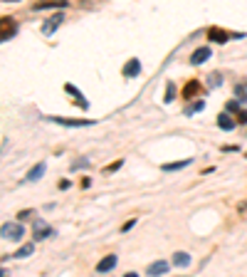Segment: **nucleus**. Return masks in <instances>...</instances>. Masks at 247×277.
Masks as SVG:
<instances>
[{"label":"nucleus","instance_id":"nucleus-1","mask_svg":"<svg viewBox=\"0 0 247 277\" xmlns=\"http://www.w3.org/2000/svg\"><path fill=\"white\" fill-rule=\"evenodd\" d=\"M32 228H35V233H32V235H35V240H45V237L55 235V230H52L45 220H40V218H35V225H32Z\"/></svg>","mask_w":247,"mask_h":277},{"label":"nucleus","instance_id":"nucleus-2","mask_svg":"<svg viewBox=\"0 0 247 277\" xmlns=\"http://www.w3.org/2000/svg\"><path fill=\"white\" fill-rule=\"evenodd\" d=\"M0 233H3V237H5V240H20L25 230H22V225H18V223H5Z\"/></svg>","mask_w":247,"mask_h":277},{"label":"nucleus","instance_id":"nucleus-3","mask_svg":"<svg viewBox=\"0 0 247 277\" xmlns=\"http://www.w3.org/2000/svg\"><path fill=\"white\" fill-rule=\"evenodd\" d=\"M15 22L8 18V15H3V18H0V37H3V40H10L13 35H15Z\"/></svg>","mask_w":247,"mask_h":277},{"label":"nucleus","instance_id":"nucleus-4","mask_svg":"<svg viewBox=\"0 0 247 277\" xmlns=\"http://www.w3.org/2000/svg\"><path fill=\"white\" fill-rule=\"evenodd\" d=\"M35 10H45V8H67V0H35Z\"/></svg>","mask_w":247,"mask_h":277},{"label":"nucleus","instance_id":"nucleus-5","mask_svg":"<svg viewBox=\"0 0 247 277\" xmlns=\"http://www.w3.org/2000/svg\"><path fill=\"white\" fill-rule=\"evenodd\" d=\"M200 92H203V85L198 82V79H190V82L185 85V89H183V97H185V99H193V97L200 94Z\"/></svg>","mask_w":247,"mask_h":277},{"label":"nucleus","instance_id":"nucleus-6","mask_svg":"<svg viewBox=\"0 0 247 277\" xmlns=\"http://www.w3.org/2000/svg\"><path fill=\"white\" fill-rule=\"evenodd\" d=\"M208 37L213 40V43H227L230 40V32L220 30V27H208Z\"/></svg>","mask_w":247,"mask_h":277},{"label":"nucleus","instance_id":"nucleus-7","mask_svg":"<svg viewBox=\"0 0 247 277\" xmlns=\"http://www.w3.org/2000/svg\"><path fill=\"white\" fill-rule=\"evenodd\" d=\"M208 57H210V47H198V50L190 55V64H203Z\"/></svg>","mask_w":247,"mask_h":277},{"label":"nucleus","instance_id":"nucleus-8","mask_svg":"<svg viewBox=\"0 0 247 277\" xmlns=\"http://www.w3.org/2000/svg\"><path fill=\"white\" fill-rule=\"evenodd\" d=\"M52 122H57V124H62V127H87V124H92L89 119H82V122H74V119H62V116H50Z\"/></svg>","mask_w":247,"mask_h":277},{"label":"nucleus","instance_id":"nucleus-9","mask_svg":"<svg viewBox=\"0 0 247 277\" xmlns=\"http://www.w3.org/2000/svg\"><path fill=\"white\" fill-rule=\"evenodd\" d=\"M64 89H67V92H69V94L74 97V102H77V104H79L82 109H87V107H89V104H87V99H82V92H79V89H77L74 85H69V82H67V85H64Z\"/></svg>","mask_w":247,"mask_h":277},{"label":"nucleus","instance_id":"nucleus-10","mask_svg":"<svg viewBox=\"0 0 247 277\" xmlns=\"http://www.w3.org/2000/svg\"><path fill=\"white\" fill-rule=\"evenodd\" d=\"M124 74H126V77H139V74H141V62H139L136 57L129 60V64L124 67Z\"/></svg>","mask_w":247,"mask_h":277},{"label":"nucleus","instance_id":"nucleus-11","mask_svg":"<svg viewBox=\"0 0 247 277\" xmlns=\"http://www.w3.org/2000/svg\"><path fill=\"white\" fill-rule=\"evenodd\" d=\"M116 267V255H106L99 265H97V272H109V270H114Z\"/></svg>","mask_w":247,"mask_h":277},{"label":"nucleus","instance_id":"nucleus-12","mask_svg":"<svg viewBox=\"0 0 247 277\" xmlns=\"http://www.w3.org/2000/svg\"><path fill=\"white\" fill-rule=\"evenodd\" d=\"M173 265L176 267H188L190 265V255L188 253H176L173 255Z\"/></svg>","mask_w":247,"mask_h":277},{"label":"nucleus","instance_id":"nucleus-13","mask_svg":"<svg viewBox=\"0 0 247 277\" xmlns=\"http://www.w3.org/2000/svg\"><path fill=\"white\" fill-rule=\"evenodd\" d=\"M163 272H168V262H153V265H148V275H163Z\"/></svg>","mask_w":247,"mask_h":277},{"label":"nucleus","instance_id":"nucleus-14","mask_svg":"<svg viewBox=\"0 0 247 277\" xmlns=\"http://www.w3.org/2000/svg\"><path fill=\"white\" fill-rule=\"evenodd\" d=\"M218 127H220V129H225V131H230V129L235 127V122H232V119H230L227 114H220V116H218Z\"/></svg>","mask_w":247,"mask_h":277},{"label":"nucleus","instance_id":"nucleus-15","mask_svg":"<svg viewBox=\"0 0 247 277\" xmlns=\"http://www.w3.org/2000/svg\"><path fill=\"white\" fill-rule=\"evenodd\" d=\"M60 22H62V15H57V18H55V20H52V22H50V20H47V22H45V25H42V32H45V35H52V32H55V30H57V25H60Z\"/></svg>","mask_w":247,"mask_h":277},{"label":"nucleus","instance_id":"nucleus-16","mask_svg":"<svg viewBox=\"0 0 247 277\" xmlns=\"http://www.w3.org/2000/svg\"><path fill=\"white\" fill-rule=\"evenodd\" d=\"M42 173H45V164H37V166H35V169L27 173V181H37V178L42 176Z\"/></svg>","mask_w":247,"mask_h":277},{"label":"nucleus","instance_id":"nucleus-17","mask_svg":"<svg viewBox=\"0 0 247 277\" xmlns=\"http://www.w3.org/2000/svg\"><path fill=\"white\" fill-rule=\"evenodd\" d=\"M190 164V158H185V161H178V164H163V171H178V169H183V166H188Z\"/></svg>","mask_w":247,"mask_h":277},{"label":"nucleus","instance_id":"nucleus-18","mask_svg":"<svg viewBox=\"0 0 247 277\" xmlns=\"http://www.w3.org/2000/svg\"><path fill=\"white\" fill-rule=\"evenodd\" d=\"M32 250H35V248H32V243H27V245H22V248L15 253V257H27V255H32Z\"/></svg>","mask_w":247,"mask_h":277},{"label":"nucleus","instance_id":"nucleus-19","mask_svg":"<svg viewBox=\"0 0 247 277\" xmlns=\"http://www.w3.org/2000/svg\"><path fill=\"white\" fill-rule=\"evenodd\" d=\"M84 166H89V158H77V161L72 164V171H79V169H84Z\"/></svg>","mask_w":247,"mask_h":277},{"label":"nucleus","instance_id":"nucleus-20","mask_svg":"<svg viewBox=\"0 0 247 277\" xmlns=\"http://www.w3.org/2000/svg\"><path fill=\"white\" fill-rule=\"evenodd\" d=\"M163 99H166V102H173L176 99V87L168 82V87H166V97H163Z\"/></svg>","mask_w":247,"mask_h":277},{"label":"nucleus","instance_id":"nucleus-21","mask_svg":"<svg viewBox=\"0 0 247 277\" xmlns=\"http://www.w3.org/2000/svg\"><path fill=\"white\" fill-rule=\"evenodd\" d=\"M200 109H203V102H195L193 107H188V109H185V114H193V111H200Z\"/></svg>","mask_w":247,"mask_h":277},{"label":"nucleus","instance_id":"nucleus-22","mask_svg":"<svg viewBox=\"0 0 247 277\" xmlns=\"http://www.w3.org/2000/svg\"><path fill=\"white\" fill-rule=\"evenodd\" d=\"M237 122L240 124H247V111H237Z\"/></svg>","mask_w":247,"mask_h":277},{"label":"nucleus","instance_id":"nucleus-23","mask_svg":"<svg viewBox=\"0 0 247 277\" xmlns=\"http://www.w3.org/2000/svg\"><path fill=\"white\" fill-rule=\"evenodd\" d=\"M119 166H121V161H116V164H111V166H106L104 171H106V173H114V171H116Z\"/></svg>","mask_w":247,"mask_h":277},{"label":"nucleus","instance_id":"nucleus-24","mask_svg":"<svg viewBox=\"0 0 247 277\" xmlns=\"http://www.w3.org/2000/svg\"><path fill=\"white\" fill-rule=\"evenodd\" d=\"M30 215H32V211H20V213H18V218H20V220H27Z\"/></svg>","mask_w":247,"mask_h":277},{"label":"nucleus","instance_id":"nucleus-25","mask_svg":"<svg viewBox=\"0 0 247 277\" xmlns=\"http://www.w3.org/2000/svg\"><path fill=\"white\" fill-rule=\"evenodd\" d=\"M5 3H18V0H5Z\"/></svg>","mask_w":247,"mask_h":277}]
</instances>
